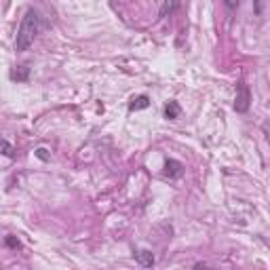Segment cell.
Here are the masks:
<instances>
[{"instance_id":"ba28073f","label":"cell","mask_w":270,"mask_h":270,"mask_svg":"<svg viewBox=\"0 0 270 270\" xmlns=\"http://www.w3.org/2000/svg\"><path fill=\"white\" fill-rule=\"evenodd\" d=\"M0 152H2L4 156H8V158L15 156V150H13V146H11V144H8L6 140H0Z\"/></svg>"},{"instance_id":"7c38bea8","label":"cell","mask_w":270,"mask_h":270,"mask_svg":"<svg viewBox=\"0 0 270 270\" xmlns=\"http://www.w3.org/2000/svg\"><path fill=\"white\" fill-rule=\"evenodd\" d=\"M36 156L40 158V160H49V158H51L49 154H46V150H44V148H38V150H36Z\"/></svg>"},{"instance_id":"277c9868","label":"cell","mask_w":270,"mask_h":270,"mask_svg":"<svg viewBox=\"0 0 270 270\" xmlns=\"http://www.w3.org/2000/svg\"><path fill=\"white\" fill-rule=\"evenodd\" d=\"M135 260H138V262H140L144 268H152L154 262H156V260H154V254L148 252V249H142V252L135 254Z\"/></svg>"},{"instance_id":"6da1fadb","label":"cell","mask_w":270,"mask_h":270,"mask_svg":"<svg viewBox=\"0 0 270 270\" xmlns=\"http://www.w3.org/2000/svg\"><path fill=\"white\" fill-rule=\"evenodd\" d=\"M38 22H40V17L34 8H28L24 19H22V26H19L17 30V36H15V51L24 53L30 49V44L34 42V38L38 34Z\"/></svg>"},{"instance_id":"9c48e42d","label":"cell","mask_w":270,"mask_h":270,"mask_svg":"<svg viewBox=\"0 0 270 270\" xmlns=\"http://www.w3.org/2000/svg\"><path fill=\"white\" fill-rule=\"evenodd\" d=\"M178 6H180V0H167V2H165V6H162V11H160V15H165L167 11L171 13L173 8H178Z\"/></svg>"},{"instance_id":"7a4b0ae2","label":"cell","mask_w":270,"mask_h":270,"mask_svg":"<svg viewBox=\"0 0 270 270\" xmlns=\"http://www.w3.org/2000/svg\"><path fill=\"white\" fill-rule=\"evenodd\" d=\"M249 104H252V93H249V86L245 82H238L236 84V100H234V110L236 112H247L249 110Z\"/></svg>"},{"instance_id":"52a82bcc","label":"cell","mask_w":270,"mask_h":270,"mask_svg":"<svg viewBox=\"0 0 270 270\" xmlns=\"http://www.w3.org/2000/svg\"><path fill=\"white\" fill-rule=\"evenodd\" d=\"M180 114H182V108H180L178 102H169V104L165 106V118L176 120V118H180Z\"/></svg>"},{"instance_id":"5b68a950","label":"cell","mask_w":270,"mask_h":270,"mask_svg":"<svg viewBox=\"0 0 270 270\" xmlns=\"http://www.w3.org/2000/svg\"><path fill=\"white\" fill-rule=\"evenodd\" d=\"M28 78H30V68L28 66H19L11 72V80H15V82H26Z\"/></svg>"},{"instance_id":"30bf717a","label":"cell","mask_w":270,"mask_h":270,"mask_svg":"<svg viewBox=\"0 0 270 270\" xmlns=\"http://www.w3.org/2000/svg\"><path fill=\"white\" fill-rule=\"evenodd\" d=\"M6 245H8V247H15V249L22 247V243H19L17 236H6Z\"/></svg>"},{"instance_id":"8992f818","label":"cell","mask_w":270,"mask_h":270,"mask_svg":"<svg viewBox=\"0 0 270 270\" xmlns=\"http://www.w3.org/2000/svg\"><path fill=\"white\" fill-rule=\"evenodd\" d=\"M150 106V98L148 95H140V98H133L131 104H129V110L135 112V110H146Z\"/></svg>"},{"instance_id":"8fae6325","label":"cell","mask_w":270,"mask_h":270,"mask_svg":"<svg viewBox=\"0 0 270 270\" xmlns=\"http://www.w3.org/2000/svg\"><path fill=\"white\" fill-rule=\"evenodd\" d=\"M238 2H240V0H224L226 8H230V11H234V8H238Z\"/></svg>"},{"instance_id":"3957f363","label":"cell","mask_w":270,"mask_h":270,"mask_svg":"<svg viewBox=\"0 0 270 270\" xmlns=\"http://www.w3.org/2000/svg\"><path fill=\"white\" fill-rule=\"evenodd\" d=\"M182 173H184V165H182L180 160L169 158V160L165 162V176H167L169 180H178Z\"/></svg>"}]
</instances>
